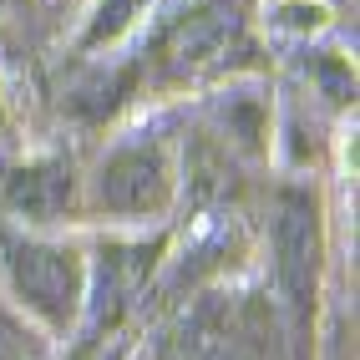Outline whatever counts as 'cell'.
Listing matches in <instances>:
<instances>
[{
    "mask_svg": "<svg viewBox=\"0 0 360 360\" xmlns=\"http://www.w3.org/2000/svg\"><path fill=\"white\" fill-rule=\"evenodd\" d=\"M0 279L6 295L46 330H71L86 304V259L51 238H0Z\"/></svg>",
    "mask_w": 360,
    "mask_h": 360,
    "instance_id": "cell-2",
    "label": "cell"
},
{
    "mask_svg": "<svg viewBox=\"0 0 360 360\" xmlns=\"http://www.w3.org/2000/svg\"><path fill=\"white\" fill-rule=\"evenodd\" d=\"M320 264H325V224H320V198L304 188H284L269 203V274H274V300L290 315V330L309 335L320 304Z\"/></svg>",
    "mask_w": 360,
    "mask_h": 360,
    "instance_id": "cell-1",
    "label": "cell"
},
{
    "mask_svg": "<svg viewBox=\"0 0 360 360\" xmlns=\"http://www.w3.org/2000/svg\"><path fill=\"white\" fill-rule=\"evenodd\" d=\"M0 198L15 219L26 224H56L66 219V208L77 203V178H71V162L66 158H31V162H15L6 167L0 178Z\"/></svg>",
    "mask_w": 360,
    "mask_h": 360,
    "instance_id": "cell-6",
    "label": "cell"
},
{
    "mask_svg": "<svg viewBox=\"0 0 360 360\" xmlns=\"http://www.w3.org/2000/svg\"><path fill=\"white\" fill-rule=\"evenodd\" d=\"M153 254L148 244H112L102 249V264L86 269V335H97L102 325H117V315L148 290V274H153Z\"/></svg>",
    "mask_w": 360,
    "mask_h": 360,
    "instance_id": "cell-5",
    "label": "cell"
},
{
    "mask_svg": "<svg viewBox=\"0 0 360 360\" xmlns=\"http://www.w3.org/2000/svg\"><path fill=\"white\" fill-rule=\"evenodd\" d=\"M178 198V153L162 132H132L97 162L91 208L107 219H162Z\"/></svg>",
    "mask_w": 360,
    "mask_h": 360,
    "instance_id": "cell-3",
    "label": "cell"
},
{
    "mask_svg": "<svg viewBox=\"0 0 360 360\" xmlns=\"http://www.w3.org/2000/svg\"><path fill=\"white\" fill-rule=\"evenodd\" d=\"M244 51V11L233 0H183L153 36V61L173 82L224 71Z\"/></svg>",
    "mask_w": 360,
    "mask_h": 360,
    "instance_id": "cell-4",
    "label": "cell"
},
{
    "mask_svg": "<svg viewBox=\"0 0 360 360\" xmlns=\"http://www.w3.org/2000/svg\"><path fill=\"white\" fill-rule=\"evenodd\" d=\"M137 15H148V0H97V15H91V26L82 36V46L91 51V46H107L117 41Z\"/></svg>",
    "mask_w": 360,
    "mask_h": 360,
    "instance_id": "cell-7",
    "label": "cell"
}]
</instances>
